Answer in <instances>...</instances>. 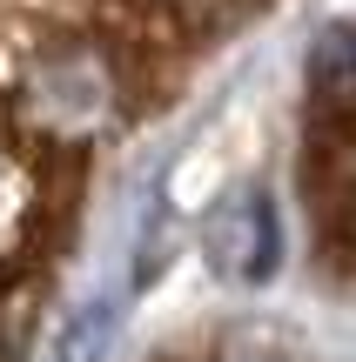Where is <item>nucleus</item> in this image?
<instances>
[{"mask_svg": "<svg viewBox=\"0 0 356 362\" xmlns=\"http://www.w3.org/2000/svg\"><path fill=\"white\" fill-rule=\"evenodd\" d=\"M27 121L54 141H88L101 134L108 121L121 115V67L108 47L94 40H74V47H54L40 54V67L27 74V94H21Z\"/></svg>", "mask_w": 356, "mask_h": 362, "instance_id": "nucleus-1", "label": "nucleus"}, {"mask_svg": "<svg viewBox=\"0 0 356 362\" xmlns=\"http://www.w3.org/2000/svg\"><path fill=\"white\" fill-rule=\"evenodd\" d=\"M21 235H27V181H21V168H13L7 155H0V255H7Z\"/></svg>", "mask_w": 356, "mask_h": 362, "instance_id": "nucleus-3", "label": "nucleus"}, {"mask_svg": "<svg viewBox=\"0 0 356 362\" xmlns=\"http://www.w3.org/2000/svg\"><path fill=\"white\" fill-rule=\"evenodd\" d=\"M202 248H209V262L222 275H236V282H249V275H269L276 269V215H269V202L255 188L229 194V202H215V215L202 221Z\"/></svg>", "mask_w": 356, "mask_h": 362, "instance_id": "nucleus-2", "label": "nucleus"}]
</instances>
